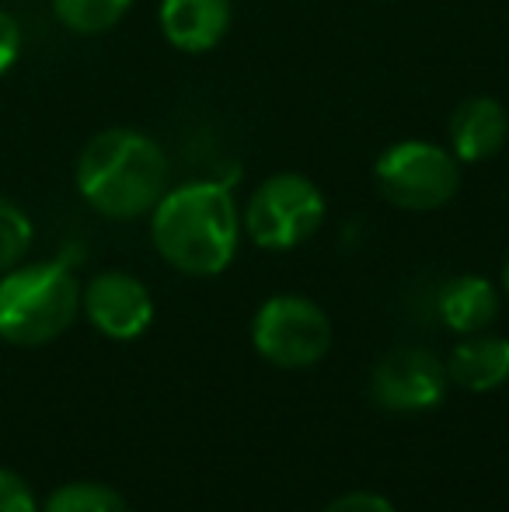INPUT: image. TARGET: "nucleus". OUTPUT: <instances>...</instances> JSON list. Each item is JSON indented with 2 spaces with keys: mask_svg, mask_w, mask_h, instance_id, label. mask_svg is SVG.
<instances>
[{
  "mask_svg": "<svg viewBox=\"0 0 509 512\" xmlns=\"http://www.w3.org/2000/svg\"><path fill=\"white\" fill-rule=\"evenodd\" d=\"M133 0H53V11L63 28L74 35H102L126 18Z\"/></svg>",
  "mask_w": 509,
  "mask_h": 512,
  "instance_id": "ddd939ff",
  "label": "nucleus"
},
{
  "mask_svg": "<svg viewBox=\"0 0 509 512\" xmlns=\"http://www.w3.org/2000/svg\"><path fill=\"white\" fill-rule=\"evenodd\" d=\"M436 314L457 335H478L499 317V293L485 276H454L440 286Z\"/></svg>",
  "mask_w": 509,
  "mask_h": 512,
  "instance_id": "f8f14e48",
  "label": "nucleus"
},
{
  "mask_svg": "<svg viewBox=\"0 0 509 512\" xmlns=\"http://www.w3.org/2000/svg\"><path fill=\"white\" fill-rule=\"evenodd\" d=\"M81 310L95 331L112 342H133L154 321V297L136 276L119 269L98 272L81 290Z\"/></svg>",
  "mask_w": 509,
  "mask_h": 512,
  "instance_id": "6e6552de",
  "label": "nucleus"
},
{
  "mask_svg": "<svg viewBox=\"0 0 509 512\" xmlns=\"http://www.w3.org/2000/svg\"><path fill=\"white\" fill-rule=\"evenodd\" d=\"M447 387V363H440L433 352L419 349V345L387 352L370 377V394L377 405L387 411H405V415L433 411L447 398Z\"/></svg>",
  "mask_w": 509,
  "mask_h": 512,
  "instance_id": "0eeeda50",
  "label": "nucleus"
},
{
  "mask_svg": "<svg viewBox=\"0 0 509 512\" xmlns=\"http://www.w3.org/2000/svg\"><path fill=\"white\" fill-rule=\"evenodd\" d=\"M150 241L182 276H220L238 255L241 213L231 182L196 178L175 185L150 209Z\"/></svg>",
  "mask_w": 509,
  "mask_h": 512,
  "instance_id": "f257e3e1",
  "label": "nucleus"
},
{
  "mask_svg": "<svg viewBox=\"0 0 509 512\" xmlns=\"http://www.w3.org/2000/svg\"><path fill=\"white\" fill-rule=\"evenodd\" d=\"M325 223V196L300 171H276L248 196L241 230L262 251H293Z\"/></svg>",
  "mask_w": 509,
  "mask_h": 512,
  "instance_id": "20e7f679",
  "label": "nucleus"
},
{
  "mask_svg": "<svg viewBox=\"0 0 509 512\" xmlns=\"http://www.w3.org/2000/svg\"><path fill=\"white\" fill-rule=\"evenodd\" d=\"M509 140V115L489 95L464 98L450 115V150L461 164L492 161Z\"/></svg>",
  "mask_w": 509,
  "mask_h": 512,
  "instance_id": "9d476101",
  "label": "nucleus"
},
{
  "mask_svg": "<svg viewBox=\"0 0 509 512\" xmlns=\"http://www.w3.org/2000/svg\"><path fill=\"white\" fill-rule=\"evenodd\" d=\"M503 286H506V293H509V262H506V272H503Z\"/></svg>",
  "mask_w": 509,
  "mask_h": 512,
  "instance_id": "6ab92c4d",
  "label": "nucleus"
},
{
  "mask_svg": "<svg viewBox=\"0 0 509 512\" xmlns=\"http://www.w3.org/2000/svg\"><path fill=\"white\" fill-rule=\"evenodd\" d=\"M18 53H21V28L11 14L0 11V74H7L14 67Z\"/></svg>",
  "mask_w": 509,
  "mask_h": 512,
  "instance_id": "a211bd4d",
  "label": "nucleus"
},
{
  "mask_svg": "<svg viewBox=\"0 0 509 512\" xmlns=\"http://www.w3.org/2000/svg\"><path fill=\"white\" fill-rule=\"evenodd\" d=\"M374 185L394 209L433 213L461 192V161L440 143L401 140L374 161Z\"/></svg>",
  "mask_w": 509,
  "mask_h": 512,
  "instance_id": "39448f33",
  "label": "nucleus"
},
{
  "mask_svg": "<svg viewBox=\"0 0 509 512\" xmlns=\"http://www.w3.org/2000/svg\"><path fill=\"white\" fill-rule=\"evenodd\" d=\"M321 512H394V506L377 492H346Z\"/></svg>",
  "mask_w": 509,
  "mask_h": 512,
  "instance_id": "f3484780",
  "label": "nucleus"
},
{
  "mask_svg": "<svg viewBox=\"0 0 509 512\" xmlns=\"http://www.w3.org/2000/svg\"><path fill=\"white\" fill-rule=\"evenodd\" d=\"M81 314V286L67 262L14 265L0 276V338L11 345H46Z\"/></svg>",
  "mask_w": 509,
  "mask_h": 512,
  "instance_id": "7ed1b4c3",
  "label": "nucleus"
},
{
  "mask_svg": "<svg viewBox=\"0 0 509 512\" xmlns=\"http://www.w3.org/2000/svg\"><path fill=\"white\" fill-rule=\"evenodd\" d=\"M157 21L178 53H210L231 32L234 0H161Z\"/></svg>",
  "mask_w": 509,
  "mask_h": 512,
  "instance_id": "1a4fd4ad",
  "label": "nucleus"
},
{
  "mask_svg": "<svg viewBox=\"0 0 509 512\" xmlns=\"http://www.w3.org/2000/svg\"><path fill=\"white\" fill-rule=\"evenodd\" d=\"M0 512H39L32 485L7 467H0Z\"/></svg>",
  "mask_w": 509,
  "mask_h": 512,
  "instance_id": "dca6fc26",
  "label": "nucleus"
},
{
  "mask_svg": "<svg viewBox=\"0 0 509 512\" xmlns=\"http://www.w3.org/2000/svg\"><path fill=\"white\" fill-rule=\"evenodd\" d=\"M450 384L464 387L471 394H489L509 380V338L478 331L464 335V342L447 359Z\"/></svg>",
  "mask_w": 509,
  "mask_h": 512,
  "instance_id": "9b49d317",
  "label": "nucleus"
},
{
  "mask_svg": "<svg viewBox=\"0 0 509 512\" xmlns=\"http://www.w3.org/2000/svg\"><path fill=\"white\" fill-rule=\"evenodd\" d=\"M28 244H32V220L25 216V209L0 196V276L25 258Z\"/></svg>",
  "mask_w": 509,
  "mask_h": 512,
  "instance_id": "2eb2a0df",
  "label": "nucleus"
},
{
  "mask_svg": "<svg viewBox=\"0 0 509 512\" xmlns=\"http://www.w3.org/2000/svg\"><path fill=\"white\" fill-rule=\"evenodd\" d=\"M39 512H129L126 499L102 481H70L46 499Z\"/></svg>",
  "mask_w": 509,
  "mask_h": 512,
  "instance_id": "4468645a",
  "label": "nucleus"
},
{
  "mask_svg": "<svg viewBox=\"0 0 509 512\" xmlns=\"http://www.w3.org/2000/svg\"><path fill=\"white\" fill-rule=\"evenodd\" d=\"M252 345L279 370H307L332 349V321L300 293H276L255 310Z\"/></svg>",
  "mask_w": 509,
  "mask_h": 512,
  "instance_id": "423d86ee",
  "label": "nucleus"
},
{
  "mask_svg": "<svg viewBox=\"0 0 509 512\" xmlns=\"http://www.w3.org/2000/svg\"><path fill=\"white\" fill-rule=\"evenodd\" d=\"M171 164L154 136L140 129H102L77 157L84 203L109 220H140L168 192Z\"/></svg>",
  "mask_w": 509,
  "mask_h": 512,
  "instance_id": "f03ea898",
  "label": "nucleus"
}]
</instances>
